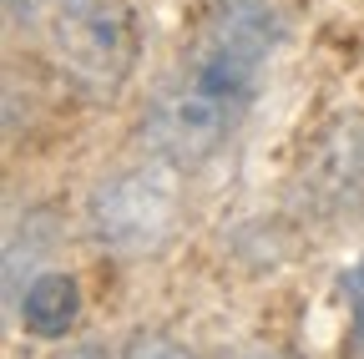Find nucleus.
Listing matches in <instances>:
<instances>
[{
	"mask_svg": "<svg viewBox=\"0 0 364 359\" xmlns=\"http://www.w3.org/2000/svg\"><path fill=\"white\" fill-rule=\"evenodd\" d=\"M16 319L31 339L56 344L81 324V279L66 268H46L26 284V294H16Z\"/></svg>",
	"mask_w": 364,
	"mask_h": 359,
	"instance_id": "5",
	"label": "nucleus"
},
{
	"mask_svg": "<svg viewBox=\"0 0 364 359\" xmlns=\"http://www.w3.org/2000/svg\"><path fill=\"white\" fill-rule=\"evenodd\" d=\"M182 218H188V198H182V167L162 152L127 162L97 177V188L86 198V228L97 248L117 258H152L162 253Z\"/></svg>",
	"mask_w": 364,
	"mask_h": 359,
	"instance_id": "3",
	"label": "nucleus"
},
{
	"mask_svg": "<svg viewBox=\"0 0 364 359\" xmlns=\"http://www.w3.org/2000/svg\"><path fill=\"white\" fill-rule=\"evenodd\" d=\"M46 359H117V354H112V344H102V339H81V344H61V349H51Z\"/></svg>",
	"mask_w": 364,
	"mask_h": 359,
	"instance_id": "7",
	"label": "nucleus"
},
{
	"mask_svg": "<svg viewBox=\"0 0 364 359\" xmlns=\"http://www.w3.org/2000/svg\"><path fill=\"white\" fill-rule=\"evenodd\" d=\"M294 188L314 218H359L364 213V112H339L304 137Z\"/></svg>",
	"mask_w": 364,
	"mask_h": 359,
	"instance_id": "4",
	"label": "nucleus"
},
{
	"mask_svg": "<svg viewBox=\"0 0 364 359\" xmlns=\"http://www.w3.org/2000/svg\"><path fill=\"white\" fill-rule=\"evenodd\" d=\"M122 359H198V354L162 329H132L122 344Z\"/></svg>",
	"mask_w": 364,
	"mask_h": 359,
	"instance_id": "6",
	"label": "nucleus"
},
{
	"mask_svg": "<svg viewBox=\"0 0 364 359\" xmlns=\"http://www.w3.org/2000/svg\"><path fill=\"white\" fill-rule=\"evenodd\" d=\"M233 359H299V354H289V349H279V344H248V349H238Z\"/></svg>",
	"mask_w": 364,
	"mask_h": 359,
	"instance_id": "8",
	"label": "nucleus"
},
{
	"mask_svg": "<svg viewBox=\"0 0 364 359\" xmlns=\"http://www.w3.org/2000/svg\"><path fill=\"white\" fill-rule=\"evenodd\" d=\"M11 11L76 92L97 102L127 92L142 56V36L127 0H11Z\"/></svg>",
	"mask_w": 364,
	"mask_h": 359,
	"instance_id": "2",
	"label": "nucleus"
},
{
	"mask_svg": "<svg viewBox=\"0 0 364 359\" xmlns=\"http://www.w3.org/2000/svg\"><path fill=\"white\" fill-rule=\"evenodd\" d=\"M284 46V16L268 0H218L147 107V142L177 167L218 157L248 122Z\"/></svg>",
	"mask_w": 364,
	"mask_h": 359,
	"instance_id": "1",
	"label": "nucleus"
}]
</instances>
